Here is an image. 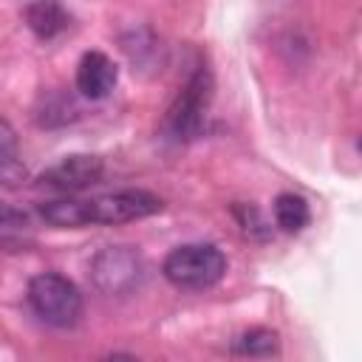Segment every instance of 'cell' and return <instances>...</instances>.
Returning a JSON list of instances; mask_svg holds the SVG:
<instances>
[{
  "mask_svg": "<svg viewBox=\"0 0 362 362\" xmlns=\"http://www.w3.org/2000/svg\"><path fill=\"white\" fill-rule=\"evenodd\" d=\"M235 354L243 356H272L277 354V334L269 328H252L235 339Z\"/></svg>",
  "mask_w": 362,
  "mask_h": 362,
  "instance_id": "7c38bea8",
  "label": "cell"
},
{
  "mask_svg": "<svg viewBox=\"0 0 362 362\" xmlns=\"http://www.w3.org/2000/svg\"><path fill=\"white\" fill-rule=\"evenodd\" d=\"M105 173V164L99 156H65L62 161H57L54 167H48L42 175H40V184L42 187H51V189H59V192H79V189H88L93 187Z\"/></svg>",
  "mask_w": 362,
  "mask_h": 362,
  "instance_id": "8992f818",
  "label": "cell"
},
{
  "mask_svg": "<svg viewBox=\"0 0 362 362\" xmlns=\"http://www.w3.org/2000/svg\"><path fill=\"white\" fill-rule=\"evenodd\" d=\"M28 226V215L6 201H0V238L6 235H14V232H23Z\"/></svg>",
  "mask_w": 362,
  "mask_h": 362,
  "instance_id": "4fadbf2b",
  "label": "cell"
},
{
  "mask_svg": "<svg viewBox=\"0 0 362 362\" xmlns=\"http://www.w3.org/2000/svg\"><path fill=\"white\" fill-rule=\"evenodd\" d=\"M25 23L40 40H54L71 25V14L59 0H31L25 6Z\"/></svg>",
  "mask_w": 362,
  "mask_h": 362,
  "instance_id": "ba28073f",
  "label": "cell"
},
{
  "mask_svg": "<svg viewBox=\"0 0 362 362\" xmlns=\"http://www.w3.org/2000/svg\"><path fill=\"white\" fill-rule=\"evenodd\" d=\"M161 272L178 288H209L226 274V255L212 243H184L164 257Z\"/></svg>",
  "mask_w": 362,
  "mask_h": 362,
  "instance_id": "7a4b0ae2",
  "label": "cell"
},
{
  "mask_svg": "<svg viewBox=\"0 0 362 362\" xmlns=\"http://www.w3.org/2000/svg\"><path fill=\"white\" fill-rule=\"evenodd\" d=\"M164 201L147 189H122L110 195H99L88 201V218L90 223H127L136 218H147L158 212Z\"/></svg>",
  "mask_w": 362,
  "mask_h": 362,
  "instance_id": "5b68a950",
  "label": "cell"
},
{
  "mask_svg": "<svg viewBox=\"0 0 362 362\" xmlns=\"http://www.w3.org/2000/svg\"><path fill=\"white\" fill-rule=\"evenodd\" d=\"M274 221L283 232H300L308 226L311 209H308L305 198H300L294 192H280L274 198Z\"/></svg>",
  "mask_w": 362,
  "mask_h": 362,
  "instance_id": "30bf717a",
  "label": "cell"
},
{
  "mask_svg": "<svg viewBox=\"0 0 362 362\" xmlns=\"http://www.w3.org/2000/svg\"><path fill=\"white\" fill-rule=\"evenodd\" d=\"M90 277L105 294H130L144 280V257L133 246H107L90 260Z\"/></svg>",
  "mask_w": 362,
  "mask_h": 362,
  "instance_id": "277c9868",
  "label": "cell"
},
{
  "mask_svg": "<svg viewBox=\"0 0 362 362\" xmlns=\"http://www.w3.org/2000/svg\"><path fill=\"white\" fill-rule=\"evenodd\" d=\"M25 175V167L17 158V139L6 119H0V184H14Z\"/></svg>",
  "mask_w": 362,
  "mask_h": 362,
  "instance_id": "8fae6325",
  "label": "cell"
},
{
  "mask_svg": "<svg viewBox=\"0 0 362 362\" xmlns=\"http://www.w3.org/2000/svg\"><path fill=\"white\" fill-rule=\"evenodd\" d=\"M212 102V74L204 62L195 65L189 79L181 85L175 93L167 116H164V130L175 141H189L204 130L206 107Z\"/></svg>",
  "mask_w": 362,
  "mask_h": 362,
  "instance_id": "6da1fadb",
  "label": "cell"
},
{
  "mask_svg": "<svg viewBox=\"0 0 362 362\" xmlns=\"http://www.w3.org/2000/svg\"><path fill=\"white\" fill-rule=\"evenodd\" d=\"M116 79H119V68L107 54L102 51L82 54L76 65V90L85 99H105L113 90Z\"/></svg>",
  "mask_w": 362,
  "mask_h": 362,
  "instance_id": "52a82bcc",
  "label": "cell"
},
{
  "mask_svg": "<svg viewBox=\"0 0 362 362\" xmlns=\"http://www.w3.org/2000/svg\"><path fill=\"white\" fill-rule=\"evenodd\" d=\"M28 305L54 328H71L82 317V294L76 283L57 272H42L28 280Z\"/></svg>",
  "mask_w": 362,
  "mask_h": 362,
  "instance_id": "3957f363",
  "label": "cell"
},
{
  "mask_svg": "<svg viewBox=\"0 0 362 362\" xmlns=\"http://www.w3.org/2000/svg\"><path fill=\"white\" fill-rule=\"evenodd\" d=\"M40 218L57 229H79V226H90L88 218V201H76V198H59V201H48L40 204Z\"/></svg>",
  "mask_w": 362,
  "mask_h": 362,
  "instance_id": "9c48e42d",
  "label": "cell"
}]
</instances>
